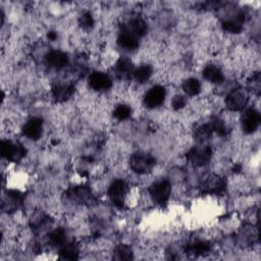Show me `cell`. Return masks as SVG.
<instances>
[{
	"instance_id": "18",
	"label": "cell",
	"mask_w": 261,
	"mask_h": 261,
	"mask_svg": "<svg viewBox=\"0 0 261 261\" xmlns=\"http://www.w3.org/2000/svg\"><path fill=\"white\" fill-rule=\"evenodd\" d=\"M202 75L206 81L212 84H220L224 80L222 71L213 65L206 66L202 72Z\"/></svg>"
},
{
	"instance_id": "4",
	"label": "cell",
	"mask_w": 261,
	"mask_h": 261,
	"mask_svg": "<svg viewBox=\"0 0 261 261\" xmlns=\"http://www.w3.org/2000/svg\"><path fill=\"white\" fill-rule=\"evenodd\" d=\"M212 156V149L208 145H200L192 148L187 153L188 161L194 166H203L209 162Z\"/></svg>"
},
{
	"instance_id": "5",
	"label": "cell",
	"mask_w": 261,
	"mask_h": 261,
	"mask_svg": "<svg viewBox=\"0 0 261 261\" xmlns=\"http://www.w3.org/2000/svg\"><path fill=\"white\" fill-rule=\"evenodd\" d=\"M129 192L128 184L124 180H115L111 183L108 189V196L113 205L123 207Z\"/></svg>"
},
{
	"instance_id": "31",
	"label": "cell",
	"mask_w": 261,
	"mask_h": 261,
	"mask_svg": "<svg viewBox=\"0 0 261 261\" xmlns=\"http://www.w3.org/2000/svg\"><path fill=\"white\" fill-rule=\"evenodd\" d=\"M260 75L259 73H256L255 75H253L251 82H250V87L252 89V91L256 94L260 93Z\"/></svg>"
},
{
	"instance_id": "20",
	"label": "cell",
	"mask_w": 261,
	"mask_h": 261,
	"mask_svg": "<svg viewBox=\"0 0 261 261\" xmlns=\"http://www.w3.org/2000/svg\"><path fill=\"white\" fill-rule=\"evenodd\" d=\"M186 251L193 255H204L210 251V244L206 241L196 240L187 245Z\"/></svg>"
},
{
	"instance_id": "19",
	"label": "cell",
	"mask_w": 261,
	"mask_h": 261,
	"mask_svg": "<svg viewBox=\"0 0 261 261\" xmlns=\"http://www.w3.org/2000/svg\"><path fill=\"white\" fill-rule=\"evenodd\" d=\"M126 28L132 32L135 36H137L138 38L144 37L147 34L148 31V27L147 24L145 23V21H143L140 18H135L132 19L128 25H126Z\"/></svg>"
},
{
	"instance_id": "24",
	"label": "cell",
	"mask_w": 261,
	"mask_h": 261,
	"mask_svg": "<svg viewBox=\"0 0 261 261\" xmlns=\"http://www.w3.org/2000/svg\"><path fill=\"white\" fill-rule=\"evenodd\" d=\"M213 134V130L210 126V124L207 125H202L200 127H198L194 133L195 139L200 143L203 144L204 142H206L207 140L210 139V137Z\"/></svg>"
},
{
	"instance_id": "3",
	"label": "cell",
	"mask_w": 261,
	"mask_h": 261,
	"mask_svg": "<svg viewBox=\"0 0 261 261\" xmlns=\"http://www.w3.org/2000/svg\"><path fill=\"white\" fill-rule=\"evenodd\" d=\"M171 192V184L167 180H159L153 183L149 188V193L151 199L154 203L157 204H165L170 196Z\"/></svg>"
},
{
	"instance_id": "22",
	"label": "cell",
	"mask_w": 261,
	"mask_h": 261,
	"mask_svg": "<svg viewBox=\"0 0 261 261\" xmlns=\"http://www.w3.org/2000/svg\"><path fill=\"white\" fill-rule=\"evenodd\" d=\"M67 239H68V234L62 227L52 230L49 234V236H48L49 243L52 246H54V247H62V246H64L67 243Z\"/></svg>"
},
{
	"instance_id": "2",
	"label": "cell",
	"mask_w": 261,
	"mask_h": 261,
	"mask_svg": "<svg viewBox=\"0 0 261 261\" xmlns=\"http://www.w3.org/2000/svg\"><path fill=\"white\" fill-rule=\"evenodd\" d=\"M249 101L248 91L244 88H236L231 90L225 97V105L231 111L243 110Z\"/></svg>"
},
{
	"instance_id": "29",
	"label": "cell",
	"mask_w": 261,
	"mask_h": 261,
	"mask_svg": "<svg viewBox=\"0 0 261 261\" xmlns=\"http://www.w3.org/2000/svg\"><path fill=\"white\" fill-rule=\"evenodd\" d=\"M80 25L82 28L89 30L94 26V19L90 13H84L80 18Z\"/></svg>"
},
{
	"instance_id": "21",
	"label": "cell",
	"mask_w": 261,
	"mask_h": 261,
	"mask_svg": "<svg viewBox=\"0 0 261 261\" xmlns=\"http://www.w3.org/2000/svg\"><path fill=\"white\" fill-rule=\"evenodd\" d=\"M60 257L63 260H77L79 258V249L74 243H66L61 247Z\"/></svg>"
},
{
	"instance_id": "14",
	"label": "cell",
	"mask_w": 261,
	"mask_h": 261,
	"mask_svg": "<svg viewBox=\"0 0 261 261\" xmlns=\"http://www.w3.org/2000/svg\"><path fill=\"white\" fill-rule=\"evenodd\" d=\"M69 64L68 54L60 50H53L45 55V65L50 69L62 70Z\"/></svg>"
},
{
	"instance_id": "30",
	"label": "cell",
	"mask_w": 261,
	"mask_h": 261,
	"mask_svg": "<svg viewBox=\"0 0 261 261\" xmlns=\"http://www.w3.org/2000/svg\"><path fill=\"white\" fill-rule=\"evenodd\" d=\"M187 103V100L184 96L182 95H177L173 97V99L171 100V106L173 109L178 110V109H181L183 108Z\"/></svg>"
},
{
	"instance_id": "23",
	"label": "cell",
	"mask_w": 261,
	"mask_h": 261,
	"mask_svg": "<svg viewBox=\"0 0 261 261\" xmlns=\"http://www.w3.org/2000/svg\"><path fill=\"white\" fill-rule=\"evenodd\" d=\"M134 258V253L131 247L125 244H121L115 247L113 251V259L119 261L132 260Z\"/></svg>"
},
{
	"instance_id": "25",
	"label": "cell",
	"mask_w": 261,
	"mask_h": 261,
	"mask_svg": "<svg viewBox=\"0 0 261 261\" xmlns=\"http://www.w3.org/2000/svg\"><path fill=\"white\" fill-rule=\"evenodd\" d=\"M184 91L190 96H196L201 92V84L197 79L190 78L183 84Z\"/></svg>"
},
{
	"instance_id": "7",
	"label": "cell",
	"mask_w": 261,
	"mask_h": 261,
	"mask_svg": "<svg viewBox=\"0 0 261 261\" xmlns=\"http://www.w3.org/2000/svg\"><path fill=\"white\" fill-rule=\"evenodd\" d=\"M246 20V14L243 11H238L228 17H225L222 22L221 26L222 29L231 34H239L243 30V25Z\"/></svg>"
},
{
	"instance_id": "15",
	"label": "cell",
	"mask_w": 261,
	"mask_h": 261,
	"mask_svg": "<svg viewBox=\"0 0 261 261\" xmlns=\"http://www.w3.org/2000/svg\"><path fill=\"white\" fill-rule=\"evenodd\" d=\"M75 92V87L72 84L59 83L52 88V95L56 101L63 102L72 97Z\"/></svg>"
},
{
	"instance_id": "12",
	"label": "cell",
	"mask_w": 261,
	"mask_h": 261,
	"mask_svg": "<svg viewBox=\"0 0 261 261\" xmlns=\"http://www.w3.org/2000/svg\"><path fill=\"white\" fill-rule=\"evenodd\" d=\"M43 133V122L41 119L33 118L29 120L25 126L23 127V134L31 139V140H38L41 138Z\"/></svg>"
},
{
	"instance_id": "9",
	"label": "cell",
	"mask_w": 261,
	"mask_h": 261,
	"mask_svg": "<svg viewBox=\"0 0 261 261\" xmlns=\"http://www.w3.org/2000/svg\"><path fill=\"white\" fill-rule=\"evenodd\" d=\"M225 188H226L225 180L222 177L217 175H210L204 180L202 184L203 192L210 195H219L225 190Z\"/></svg>"
},
{
	"instance_id": "16",
	"label": "cell",
	"mask_w": 261,
	"mask_h": 261,
	"mask_svg": "<svg viewBox=\"0 0 261 261\" xmlns=\"http://www.w3.org/2000/svg\"><path fill=\"white\" fill-rule=\"evenodd\" d=\"M134 65L128 57H121L115 66L117 76L122 79H128L131 76H134Z\"/></svg>"
},
{
	"instance_id": "10",
	"label": "cell",
	"mask_w": 261,
	"mask_h": 261,
	"mask_svg": "<svg viewBox=\"0 0 261 261\" xmlns=\"http://www.w3.org/2000/svg\"><path fill=\"white\" fill-rule=\"evenodd\" d=\"M165 96L166 92L162 86H154L146 93L144 104L148 108H156L163 103Z\"/></svg>"
},
{
	"instance_id": "32",
	"label": "cell",
	"mask_w": 261,
	"mask_h": 261,
	"mask_svg": "<svg viewBox=\"0 0 261 261\" xmlns=\"http://www.w3.org/2000/svg\"><path fill=\"white\" fill-rule=\"evenodd\" d=\"M48 38L51 39V40H54V39L56 38V34H55L54 32H50V33L48 34Z\"/></svg>"
},
{
	"instance_id": "6",
	"label": "cell",
	"mask_w": 261,
	"mask_h": 261,
	"mask_svg": "<svg viewBox=\"0 0 261 261\" xmlns=\"http://www.w3.org/2000/svg\"><path fill=\"white\" fill-rule=\"evenodd\" d=\"M0 151H2V155L5 158L14 162L22 160L26 155V149L24 146L12 141H3Z\"/></svg>"
},
{
	"instance_id": "17",
	"label": "cell",
	"mask_w": 261,
	"mask_h": 261,
	"mask_svg": "<svg viewBox=\"0 0 261 261\" xmlns=\"http://www.w3.org/2000/svg\"><path fill=\"white\" fill-rule=\"evenodd\" d=\"M69 197L72 198L74 201L86 204V203L91 202L93 195L89 188L81 186V187H76V188L71 189L69 191Z\"/></svg>"
},
{
	"instance_id": "8",
	"label": "cell",
	"mask_w": 261,
	"mask_h": 261,
	"mask_svg": "<svg viewBox=\"0 0 261 261\" xmlns=\"http://www.w3.org/2000/svg\"><path fill=\"white\" fill-rule=\"evenodd\" d=\"M242 129L246 134H253L260 125V113L255 108H248L241 118Z\"/></svg>"
},
{
	"instance_id": "13",
	"label": "cell",
	"mask_w": 261,
	"mask_h": 261,
	"mask_svg": "<svg viewBox=\"0 0 261 261\" xmlns=\"http://www.w3.org/2000/svg\"><path fill=\"white\" fill-rule=\"evenodd\" d=\"M118 43L123 49L127 51H133L139 46V38L130 32L126 26H124L119 34Z\"/></svg>"
},
{
	"instance_id": "28",
	"label": "cell",
	"mask_w": 261,
	"mask_h": 261,
	"mask_svg": "<svg viewBox=\"0 0 261 261\" xmlns=\"http://www.w3.org/2000/svg\"><path fill=\"white\" fill-rule=\"evenodd\" d=\"M132 114V109L125 104H120L113 110V117L119 121H126Z\"/></svg>"
},
{
	"instance_id": "11",
	"label": "cell",
	"mask_w": 261,
	"mask_h": 261,
	"mask_svg": "<svg viewBox=\"0 0 261 261\" xmlns=\"http://www.w3.org/2000/svg\"><path fill=\"white\" fill-rule=\"evenodd\" d=\"M89 85L95 91H105L112 86L110 77L101 72H94L89 77Z\"/></svg>"
},
{
	"instance_id": "1",
	"label": "cell",
	"mask_w": 261,
	"mask_h": 261,
	"mask_svg": "<svg viewBox=\"0 0 261 261\" xmlns=\"http://www.w3.org/2000/svg\"><path fill=\"white\" fill-rule=\"evenodd\" d=\"M156 164L155 158L146 152H136L130 158V167L139 175H146L152 171Z\"/></svg>"
},
{
	"instance_id": "27",
	"label": "cell",
	"mask_w": 261,
	"mask_h": 261,
	"mask_svg": "<svg viewBox=\"0 0 261 261\" xmlns=\"http://www.w3.org/2000/svg\"><path fill=\"white\" fill-rule=\"evenodd\" d=\"M210 126L213 132L217 133L219 136H226L228 133V129L225 122L219 118H213L210 123Z\"/></svg>"
},
{
	"instance_id": "26",
	"label": "cell",
	"mask_w": 261,
	"mask_h": 261,
	"mask_svg": "<svg viewBox=\"0 0 261 261\" xmlns=\"http://www.w3.org/2000/svg\"><path fill=\"white\" fill-rule=\"evenodd\" d=\"M153 70L151 66L149 65H143L142 67L138 68L134 72V78L139 82V83H145L147 82L150 77L152 76Z\"/></svg>"
}]
</instances>
